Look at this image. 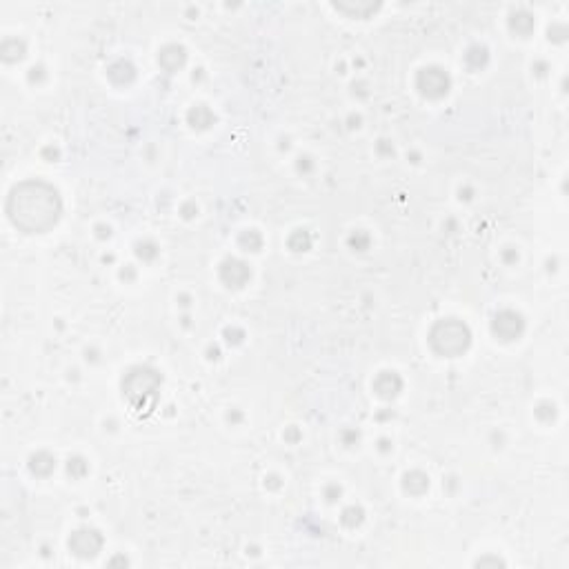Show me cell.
<instances>
[{"instance_id":"obj_1","label":"cell","mask_w":569,"mask_h":569,"mask_svg":"<svg viewBox=\"0 0 569 569\" xmlns=\"http://www.w3.org/2000/svg\"><path fill=\"white\" fill-rule=\"evenodd\" d=\"M9 216L29 232H43L58 218V196L43 183L21 185L9 198Z\"/></svg>"},{"instance_id":"obj_2","label":"cell","mask_w":569,"mask_h":569,"mask_svg":"<svg viewBox=\"0 0 569 569\" xmlns=\"http://www.w3.org/2000/svg\"><path fill=\"white\" fill-rule=\"evenodd\" d=\"M432 343H434V347L441 354H458V352H463V349L467 347L469 332H467L465 325L454 323V321H447V323H441V325L434 329Z\"/></svg>"},{"instance_id":"obj_3","label":"cell","mask_w":569,"mask_h":569,"mask_svg":"<svg viewBox=\"0 0 569 569\" xmlns=\"http://www.w3.org/2000/svg\"><path fill=\"white\" fill-rule=\"evenodd\" d=\"M418 87H421V92L427 96H443L449 87V81L441 69H425V72L418 76Z\"/></svg>"},{"instance_id":"obj_4","label":"cell","mask_w":569,"mask_h":569,"mask_svg":"<svg viewBox=\"0 0 569 569\" xmlns=\"http://www.w3.org/2000/svg\"><path fill=\"white\" fill-rule=\"evenodd\" d=\"M521 327H523V323H521V318H518L516 314H512V312H505V314H501L496 318V323H494V329H496V334H505V329H509L507 332V341H512V338L521 332Z\"/></svg>"},{"instance_id":"obj_5","label":"cell","mask_w":569,"mask_h":569,"mask_svg":"<svg viewBox=\"0 0 569 569\" xmlns=\"http://www.w3.org/2000/svg\"><path fill=\"white\" fill-rule=\"evenodd\" d=\"M96 536H98L96 532H78V534H76V538H81L83 545H81V543L72 545V547H74V552H76L78 556H94V554L98 552V547H101V538H98V541H94V543H92V538H96Z\"/></svg>"},{"instance_id":"obj_6","label":"cell","mask_w":569,"mask_h":569,"mask_svg":"<svg viewBox=\"0 0 569 569\" xmlns=\"http://www.w3.org/2000/svg\"><path fill=\"white\" fill-rule=\"evenodd\" d=\"M238 274L241 276H245V278H249V269L243 265V263H236V261H232V263H227L225 267H223V278L227 283H232L234 287H241V283H238Z\"/></svg>"}]
</instances>
